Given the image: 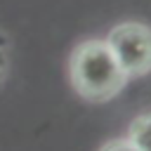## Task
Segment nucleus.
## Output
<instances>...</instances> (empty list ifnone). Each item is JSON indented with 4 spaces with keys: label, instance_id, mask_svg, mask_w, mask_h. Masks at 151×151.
<instances>
[{
    "label": "nucleus",
    "instance_id": "f257e3e1",
    "mask_svg": "<svg viewBox=\"0 0 151 151\" xmlns=\"http://www.w3.org/2000/svg\"><path fill=\"white\" fill-rule=\"evenodd\" d=\"M71 85L85 101H109L113 99L125 83L130 80L120 64L116 61L113 52L109 50L106 40H83L68 61Z\"/></svg>",
    "mask_w": 151,
    "mask_h": 151
},
{
    "label": "nucleus",
    "instance_id": "f03ea898",
    "mask_svg": "<svg viewBox=\"0 0 151 151\" xmlns=\"http://www.w3.org/2000/svg\"><path fill=\"white\" fill-rule=\"evenodd\" d=\"M106 45L127 78H142L151 73V28L146 24H116L106 35Z\"/></svg>",
    "mask_w": 151,
    "mask_h": 151
},
{
    "label": "nucleus",
    "instance_id": "7ed1b4c3",
    "mask_svg": "<svg viewBox=\"0 0 151 151\" xmlns=\"http://www.w3.org/2000/svg\"><path fill=\"white\" fill-rule=\"evenodd\" d=\"M127 139L139 149V151H151V111L137 116L130 123Z\"/></svg>",
    "mask_w": 151,
    "mask_h": 151
},
{
    "label": "nucleus",
    "instance_id": "20e7f679",
    "mask_svg": "<svg viewBox=\"0 0 151 151\" xmlns=\"http://www.w3.org/2000/svg\"><path fill=\"white\" fill-rule=\"evenodd\" d=\"M99 151H139L127 137H120V139H111V142H106Z\"/></svg>",
    "mask_w": 151,
    "mask_h": 151
},
{
    "label": "nucleus",
    "instance_id": "39448f33",
    "mask_svg": "<svg viewBox=\"0 0 151 151\" xmlns=\"http://www.w3.org/2000/svg\"><path fill=\"white\" fill-rule=\"evenodd\" d=\"M5 76H7V52L0 50V83L5 80Z\"/></svg>",
    "mask_w": 151,
    "mask_h": 151
}]
</instances>
